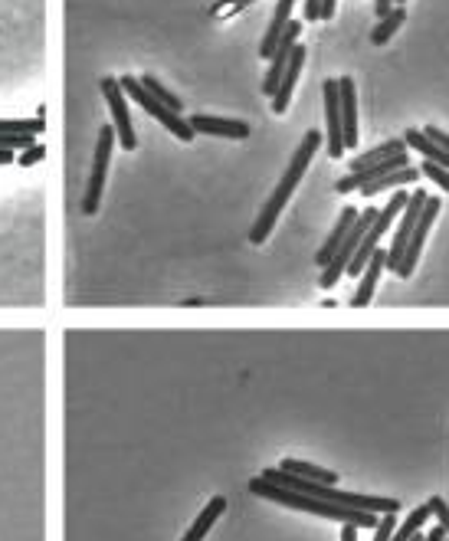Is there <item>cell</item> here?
Wrapping results in <instances>:
<instances>
[{"label": "cell", "instance_id": "10", "mask_svg": "<svg viewBox=\"0 0 449 541\" xmlns=\"http://www.w3.org/2000/svg\"><path fill=\"white\" fill-rule=\"evenodd\" d=\"M338 102H341V132H345V148L358 145V96H354V79H338Z\"/></svg>", "mask_w": 449, "mask_h": 541}, {"label": "cell", "instance_id": "32", "mask_svg": "<svg viewBox=\"0 0 449 541\" xmlns=\"http://www.w3.org/2000/svg\"><path fill=\"white\" fill-rule=\"evenodd\" d=\"M10 161H17L14 151H0V164H10Z\"/></svg>", "mask_w": 449, "mask_h": 541}, {"label": "cell", "instance_id": "17", "mask_svg": "<svg viewBox=\"0 0 449 541\" xmlns=\"http://www.w3.org/2000/svg\"><path fill=\"white\" fill-rule=\"evenodd\" d=\"M223 512H227V499H223V496H214V499H210V502L204 505V512H200L197 519H194V525L187 528V535H184V538H187V541H204L207 532H210V528H214V522L220 519Z\"/></svg>", "mask_w": 449, "mask_h": 541}, {"label": "cell", "instance_id": "1", "mask_svg": "<svg viewBox=\"0 0 449 541\" xmlns=\"http://www.w3.org/2000/svg\"><path fill=\"white\" fill-rule=\"evenodd\" d=\"M250 492H253V496L269 499V502L289 505V509L312 512V515H322V519H332V522H341V525H354V528H377V522H381V515H371V512H361V509H348V505H335V502H322V499L302 496V492L273 486V482H266L263 476H253L250 479Z\"/></svg>", "mask_w": 449, "mask_h": 541}, {"label": "cell", "instance_id": "6", "mask_svg": "<svg viewBox=\"0 0 449 541\" xmlns=\"http://www.w3.org/2000/svg\"><path fill=\"white\" fill-rule=\"evenodd\" d=\"M423 207H427V191L417 187V191H410V201L404 207V214H400V227L394 230L391 250H387V269H391V273H400V263H404V253H407V243H410V233H413V227H417Z\"/></svg>", "mask_w": 449, "mask_h": 541}, {"label": "cell", "instance_id": "16", "mask_svg": "<svg viewBox=\"0 0 449 541\" xmlns=\"http://www.w3.org/2000/svg\"><path fill=\"white\" fill-rule=\"evenodd\" d=\"M404 141H407V148L420 151L423 161H433V164H440V168L449 171V151H443L430 135H423V128H407Z\"/></svg>", "mask_w": 449, "mask_h": 541}, {"label": "cell", "instance_id": "26", "mask_svg": "<svg viewBox=\"0 0 449 541\" xmlns=\"http://www.w3.org/2000/svg\"><path fill=\"white\" fill-rule=\"evenodd\" d=\"M430 512H433V519L443 525V532H446V538H449V505H446V499L433 496V499H430Z\"/></svg>", "mask_w": 449, "mask_h": 541}, {"label": "cell", "instance_id": "11", "mask_svg": "<svg viewBox=\"0 0 449 541\" xmlns=\"http://www.w3.org/2000/svg\"><path fill=\"white\" fill-rule=\"evenodd\" d=\"M191 128L197 135H214V138H236V141H243V138H250V125L246 122H236V119H217V115H204V112H197L191 115Z\"/></svg>", "mask_w": 449, "mask_h": 541}, {"label": "cell", "instance_id": "31", "mask_svg": "<svg viewBox=\"0 0 449 541\" xmlns=\"http://www.w3.org/2000/svg\"><path fill=\"white\" fill-rule=\"evenodd\" d=\"M341 541H358V528H354V525H341Z\"/></svg>", "mask_w": 449, "mask_h": 541}, {"label": "cell", "instance_id": "8", "mask_svg": "<svg viewBox=\"0 0 449 541\" xmlns=\"http://www.w3.org/2000/svg\"><path fill=\"white\" fill-rule=\"evenodd\" d=\"M322 102H325V138H328V158L345 155V132H341V102H338V79L322 82Z\"/></svg>", "mask_w": 449, "mask_h": 541}, {"label": "cell", "instance_id": "23", "mask_svg": "<svg viewBox=\"0 0 449 541\" xmlns=\"http://www.w3.org/2000/svg\"><path fill=\"white\" fill-rule=\"evenodd\" d=\"M0 132H7V135H33L37 138L40 132H46V119H0Z\"/></svg>", "mask_w": 449, "mask_h": 541}, {"label": "cell", "instance_id": "27", "mask_svg": "<svg viewBox=\"0 0 449 541\" xmlns=\"http://www.w3.org/2000/svg\"><path fill=\"white\" fill-rule=\"evenodd\" d=\"M250 4H253V0H223V4L214 7V17H230V14H236V10H243Z\"/></svg>", "mask_w": 449, "mask_h": 541}, {"label": "cell", "instance_id": "7", "mask_svg": "<svg viewBox=\"0 0 449 541\" xmlns=\"http://www.w3.org/2000/svg\"><path fill=\"white\" fill-rule=\"evenodd\" d=\"M299 37H302V23L299 20H289V27H286V33H282L279 46L273 50V56H269V69H266V76H263V96H269V99L276 96L279 79H282V73H286L289 56L295 50V43H299Z\"/></svg>", "mask_w": 449, "mask_h": 541}, {"label": "cell", "instance_id": "14", "mask_svg": "<svg viewBox=\"0 0 449 541\" xmlns=\"http://www.w3.org/2000/svg\"><path fill=\"white\" fill-rule=\"evenodd\" d=\"M292 7H295V0H276V10H273V17H269V27L263 33V40H259V56H263V60H269L273 50L279 46L282 33H286L289 20H292Z\"/></svg>", "mask_w": 449, "mask_h": 541}, {"label": "cell", "instance_id": "28", "mask_svg": "<svg viewBox=\"0 0 449 541\" xmlns=\"http://www.w3.org/2000/svg\"><path fill=\"white\" fill-rule=\"evenodd\" d=\"M423 135H430L436 145H440L443 151H449V132H440V128H433V125H427L423 128Z\"/></svg>", "mask_w": 449, "mask_h": 541}, {"label": "cell", "instance_id": "20", "mask_svg": "<svg viewBox=\"0 0 449 541\" xmlns=\"http://www.w3.org/2000/svg\"><path fill=\"white\" fill-rule=\"evenodd\" d=\"M282 473H292V476H302V479H312V482H325V486H335L338 473L325 466H315V463H305V460H282Z\"/></svg>", "mask_w": 449, "mask_h": 541}, {"label": "cell", "instance_id": "22", "mask_svg": "<svg viewBox=\"0 0 449 541\" xmlns=\"http://www.w3.org/2000/svg\"><path fill=\"white\" fill-rule=\"evenodd\" d=\"M138 82H141V86H145V89H148L151 96H155V99H158L161 105H168L171 112H181V109H184V102L177 99L171 89H164V86H161V79H155V76H151V73H148V76H138Z\"/></svg>", "mask_w": 449, "mask_h": 541}, {"label": "cell", "instance_id": "2", "mask_svg": "<svg viewBox=\"0 0 449 541\" xmlns=\"http://www.w3.org/2000/svg\"><path fill=\"white\" fill-rule=\"evenodd\" d=\"M118 82H122L125 96L132 99L135 105H141V109H145L155 122H161L164 128H168V132H171L174 138H181V141H194V138H197V132L191 128V122L181 119V112H171L168 105H161L145 86H141L138 76H118Z\"/></svg>", "mask_w": 449, "mask_h": 541}, {"label": "cell", "instance_id": "13", "mask_svg": "<svg viewBox=\"0 0 449 541\" xmlns=\"http://www.w3.org/2000/svg\"><path fill=\"white\" fill-rule=\"evenodd\" d=\"M358 214H361V210L358 207H345V210H341V214H338V220H335V227H332V233H328V240L322 243V250H318L315 253V263L318 266H328V263H332L335 260V253L341 250V243H345V237H348V230H351V223L354 220H358Z\"/></svg>", "mask_w": 449, "mask_h": 541}, {"label": "cell", "instance_id": "15", "mask_svg": "<svg viewBox=\"0 0 449 541\" xmlns=\"http://www.w3.org/2000/svg\"><path fill=\"white\" fill-rule=\"evenodd\" d=\"M387 269V250H381L377 246L374 256L368 260V266H364V273H361V282H358V292L351 296V305L354 309H364L371 299H374V289H377V279H381V273Z\"/></svg>", "mask_w": 449, "mask_h": 541}, {"label": "cell", "instance_id": "4", "mask_svg": "<svg viewBox=\"0 0 449 541\" xmlns=\"http://www.w3.org/2000/svg\"><path fill=\"white\" fill-rule=\"evenodd\" d=\"M374 220H377V210H374V207L361 210L358 220L351 223V230H348L345 243H341V250L335 253V260L322 269V279H318V286H322V289H335V286H338V279L348 273V263L354 260V253H358V246H361V240H364V233L371 230V223H374Z\"/></svg>", "mask_w": 449, "mask_h": 541}, {"label": "cell", "instance_id": "3", "mask_svg": "<svg viewBox=\"0 0 449 541\" xmlns=\"http://www.w3.org/2000/svg\"><path fill=\"white\" fill-rule=\"evenodd\" d=\"M115 141H118V138H115V128H112V125H102L99 141H96V155H92L89 184H86V194H82V214H86V217L99 214V204H102L105 178H109V161H112Z\"/></svg>", "mask_w": 449, "mask_h": 541}, {"label": "cell", "instance_id": "33", "mask_svg": "<svg viewBox=\"0 0 449 541\" xmlns=\"http://www.w3.org/2000/svg\"><path fill=\"white\" fill-rule=\"evenodd\" d=\"M394 4H397V7H404V0H394Z\"/></svg>", "mask_w": 449, "mask_h": 541}, {"label": "cell", "instance_id": "30", "mask_svg": "<svg viewBox=\"0 0 449 541\" xmlns=\"http://www.w3.org/2000/svg\"><path fill=\"white\" fill-rule=\"evenodd\" d=\"M394 7H397L394 0H374V17L381 20V17H387V14H391Z\"/></svg>", "mask_w": 449, "mask_h": 541}, {"label": "cell", "instance_id": "9", "mask_svg": "<svg viewBox=\"0 0 449 541\" xmlns=\"http://www.w3.org/2000/svg\"><path fill=\"white\" fill-rule=\"evenodd\" d=\"M436 214H440V197H427V207H423L417 227H413V233H410L404 263H400V273H397L400 279H410L413 269H417V260H420V253H423V243H427V233H430V227H433Z\"/></svg>", "mask_w": 449, "mask_h": 541}, {"label": "cell", "instance_id": "18", "mask_svg": "<svg viewBox=\"0 0 449 541\" xmlns=\"http://www.w3.org/2000/svg\"><path fill=\"white\" fill-rule=\"evenodd\" d=\"M400 151H407V141H404V138H387L384 145H377V148L364 151V155L354 158V161H351V171L374 168V164H381V161H387V158H394V155H400ZM351 171H348V174H351Z\"/></svg>", "mask_w": 449, "mask_h": 541}, {"label": "cell", "instance_id": "12", "mask_svg": "<svg viewBox=\"0 0 449 541\" xmlns=\"http://www.w3.org/2000/svg\"><path fill=\"white\" fill-rule=\"evenodd\" d=\"M305 46L302 43H295V50L289 56V66H286V73H282L279 79V89H276V96H273V112L276 115H286L289 109V102H292V92H295V82H299L302 76V66H305Z\"/></svg>", "mask_w": 449, "mask_h": 541}, {"label": "cell", "instance_id": "29", "mask_svg": "<svg viewBox=\"0 0 449 541\" xmlns=\"http://www.w3.org/2000/svg\"><path fill=\"white\" fill-rule=\"evenodd\" d=\"M305 20L309 23L322 20V0H305Z\"/></svg>", "mask_w": 449, "mask_h": 541}, {"label": "cell", "instance_id": "24", "mask_svg": "<svg viewBox=\"0 0 449 541\" xmlns=\"http://www.w3.org/2000/svg\"><path fill=\"white\" fill-rule=\"evenodd\" d=\"M46 158V145H40V141H33L30 148L17 151V164L20 168H33V164H40Z\"/></svg>", "mask_w": 449, "mask_h": 541}, {"label": "cell", "instance_id": "34", "mask_svg": "<svg viewBox=\"0 0 449 541\" xmlns=\"http://www.w3.org/2000/svg\"><path fill=\"white\" fill-rule=\"evenodd\" d=\"M443 541H449V538H443Z\"/></svg>", "mask_w": 449, "mask_h": 541}, {"label": "cell", "instance_id": "19", "mask_svg": "<svg viewBox=\"0 0 449 541\" xmlns=\"http://www.w3.org/2000/svg\"><path fill=\"white\" fill-rule=\"evenodd\" d=\"M417 181H420V171L407 164V168H397V171L387 174V178H381V181L364 184L361 194L364 197H374V194H381V191H394V187H407V184H417Z\"/></svg>", "mask_w": 449, "mask_h": 541}, {"label": "cell", "instance_id": "21", "mask_svg": "<svg viewBox=\"0 0 449 541\" xmlns=\"http://www.w3.org/2000/svg\"><path fill=\"white\" fill-rule=\"evenodd\" d=\"M404 23H407V10H404V7H394L391 14L377 20V27L371 30V43H374V46L391 43V37H394L400 27H404Z\"/></svg>", "mask_w": 449, "mask_h": 541}, {"label": "cell", "instance_id": "25", "mask_svg": "<svg viewBox=\"0 0 449 541\" xmlns=\"http://www.w3.org/2000/svg\"><path fill=\"white\" fill-rule=\"evenodd\" d=\"M423 178H430L433 184H440V191H446L449 194V171L446 168H440V164H433V161H423Z\"/></svg>", "mask_w": 449, "mask_h": 541}, {"label": "cell", "instance_id": "5", "mask_svg": "<svg viewBox=\"0 0 449 541\" xmlns=\"http://www.w3.org/2000/svg\"><path fill=\"white\" fill-rule=\"evenodd\" d=\"M102 96H105V102H109L118 145H122L125 151H135L138 135H135V125H132V112H128V96H125L122 82H118L115 76H102Z\"/></svg>", "mask_w": 449, "mask_h": 541}]
</instances>
